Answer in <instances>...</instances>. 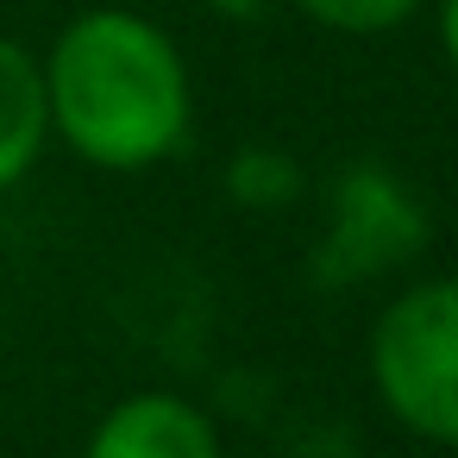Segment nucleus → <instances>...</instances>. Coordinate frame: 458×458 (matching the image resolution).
<instances>
[{
  "label": "nucleus",
  "mask_w": 458,
  "mask_h": 458,
  "mask_svg": "<svg viewBox=\"0 0 458 458\" xmlns=\"http://www.w3.org/2000/svg\"><path fill=\"white\" fill-rule=\"evenodd\" d=\"M208 13H220V20H233V26H251V20H264L276 0H201Z\"/></svg>",
  "instance_id": "6e6552de"
},
{
  "label": "nucleus",
  "mask_w": 458,
  "mask_h": 458,
  "mask_svg": "<svg viewBox=\"0 0 458 458\" xmlns=\"http://www.w3.org/2000/svg\"><path fill=\"white\" fill-rule=\"evenodd\" d=\"M82 458H226V452L195 402L170 389H139L95 420Z\"/></svg>",
  "instance_id": "20e7f679"
},
{
  "label": "nucleus",
  "mask_w": 458,
  "mask_h": 458,
  "mask_svg": "<svg viewBox=\"0 0 458 458\" xmlns=\"http://www.w3.org/2000/svg\"><path fill=\"white\" fill-rule=\"evenodd\" d=\"M45 145H51L45 70L20 38H0V195L32 176Z\"/></svg>",
  "instance_id": "39448f33"
},
{
  "label": "nucleus",
  "mask_w": 458,
  "mask_h": 458,
  "mask_svg": "<svg viewBox=\"0 0 458 458\" xmlns=\"http://www.w3.org/2000/svg\"><path fill=\"white\" fill-rule=\"evenodd\" d=\"M295 7L327 26V32H345V38H377V32H395L420 13V0H295Z\"/></svg>",
  "instance_id": "0eeeda50"
},
{
  "label": "nucleus",
  "mask_w": 458,
  "mask_h": 458,
  "mask_svg": "<svg viewBox=\"0 0 458 458\" xmlns=\"http://www.w3.org/2000/svg\"><path fill=\"white\" fill-rule=\"evenodd\" d=\"M45 70V107L51 139H64L95 170H151L189 139L195 89L176 38L126 7H89L76 13Z\"/></svg>",
  "instance_id": "f257e3e1"
},
{
  "label": "nucleus",
  "mask_w": 458,
  "mask_h": 458,
  "mask_svg": "<svg viewBox=\"0 0 458 458\" xmlns=\"http://www.w3.org/2000/svg\"><path fill=\"white\" fill-rule=\"evenodd\" d=\"M370 383L408 433L458 445V276H427L377 314Z\"/></svg>",
  "instance_id": "f03ea898"
},
{
  "label": "nucleus",
  "mask_w": 458,
  "mask_h": 458,
  "mask_svg": "<svg viewBox=\"0 0 458 458\" xmlns=\"http://www.w3.org/2000/svg\"><path fill=\"white\" fill-rule=\"evenodd\" d=\"M420 245H427V214L414 208V195L383 164H358L333 189V233L314 264L327 283H358V276L395 270Z\"/></svg>",
  "instance_id": "7ed1b4c3"
},
{
  "label": "nucleus",
  "mask_w": 458,
  "mask_h": 458,
  "mask_svg": "<svg viewBox=\"0 0 458 458\" xmlns=\"http://www.w3.org/2000/svg\"><path fill=\"white\" fill-rule=\"evenodd\" d=\"M226 189L245 201V208H283L301 195V170L289 151H264V145H245L233 164H226Z\"/></svg>",
  "instance_id": "423d86ee"
},
{
  "label": "nucleus",
  "mask_w": 458,
  "mask_h": 458,
  "mask_svg": "<svg viewBox=\"0 0 458 458\" xmlns=\"http://www.w3.org/2000/svg\"><path fill=\"white\" fill-rule=\"evenodd\" d=\"M439 51L458 70V0H439Z\"/></svg>",
  "instance_id": "1a4fd4ad"
}]
</instances>
